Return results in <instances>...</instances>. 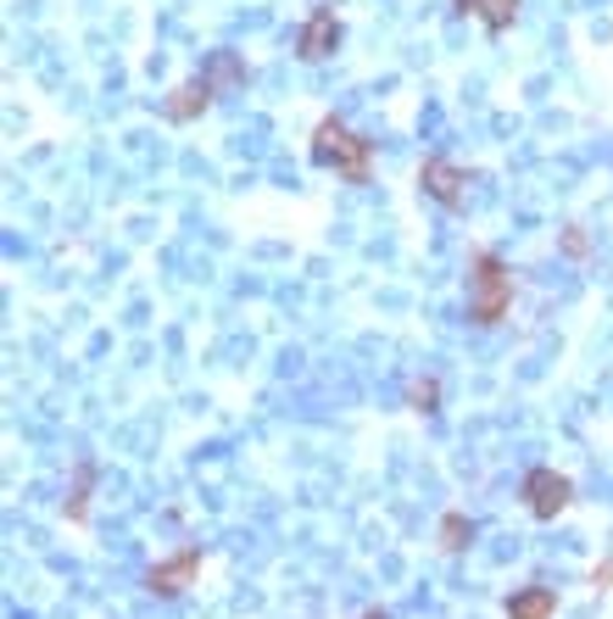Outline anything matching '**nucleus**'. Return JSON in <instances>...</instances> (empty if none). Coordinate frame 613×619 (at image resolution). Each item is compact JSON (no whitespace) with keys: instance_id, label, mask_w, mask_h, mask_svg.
<instances>
[{"instance_id":"obj_1","label":"nucleus","mask_w":613,"mask_h":619,"mask_svg":"<svg viewBox=\"0 0 613 619\" xmlns=\"http://www.w3.org/2000/svg\"><path fill=\"white\" fill-rule=\"evenodd\" d=\"M507 307H513V274L502 268V257L474 252V263H468V318L491 330V324L507 318Z\"/></svg>"},{"instance_id":"obj_8","label":"nucleus","mask_w":613,"mask_h":619,"mask_svg":"<svg viewBox=\"0 0 613 619\" xmlns=\"http://www.w3.org/2000/svg\"><path fill=\"white\" fill-rule=\"evenodd\" d=\"M557 613V597L546 586H524L507 597V619H552Z\"/></svg>"},{"instance_id":"obj_6","label":"nucleus","mask_w":613,"mask_h":619,"mask_svg":"<svg viewBox=\"0 0 613 619\" xmlns=\"http://www.w3.org/2000/svg\"><path fill=\"white\" fill-rule=\"evenodd\" d=\"M335 46H340V18H335V12H313V18L301 23V35H296L301 62H324Z\"/></svg>"},{"instance_id":"obj_2","label":"nucleus","mask_w":613,"mask_h":619,"mask_svg":"<svg viewBox=\"0 0 613 619\" xmlns=\"http://www.w3.org/2000/svg\"><path fill=\"white\" fill-rule=\"evenodd\" d=\"M313 157L324 163V168H335L340 179H368V163H374V146L363 140V135H352L340 118H324L318 129H313Z\"/></svg>"},{"instance_id":"obj_4","label":"nucleus","mask_w":613,"mask_h":619,"mask_svg":"<svg viewBox=\"0 0 613 619\" xmlns=\"http://www.w3.org/2000/svg\"><path fill=\"white\" fill-rule=\"evenodd\" d=\"M196 569H201V547H179L174 558H162V563L146 569V591L151 597H179L196 580Z\"/></svg>"},{"instance_id":"obj_5","label":"nucleus","mask_w":613,"mask_h":619,"mask_svg":"<svg viewBox=\"0 0 613 619\" xmlns=\"http://www.w3.org/2000/svg\"><path fill=\"white\" fill-rule=\"evenodd\" d=\"M418 185H424V196H435L441 207H463L468 202V174L457 168V163H446V157H429L424 168H418Z\"/></svg>"},{"instance_id":"obj_9","label":"nucleus","mask_w":613,"mask_h":619,"mask_svg":"<svg viewBox=\"0 0 613 619\" xmlns=\"http://www.w3.org/2000/svg\"><path fill=\"white\" fill-rule=\"evenodd\" d=\"M457 12H468V18H479L491 35H502V29L518 18V0H457Z\"/></svg>"},{"instance_id":"obj_11","label":"nucleus","mask_w":613,"mask_h":619,"mask_svg":"<svg viewBox=\"0 0 613 619\" xmlns=\"http://www.w3.org/2000/svg\"><path fill=\"white\" fill-rule=\"evenodd\" d=\"M468 536H474V524H468L463 513H446V519H441V552H463Z\"/></svg>"},{"instance_id":"obj_13","label":"nucleus","mask_w":613,"mask_h":619,"mask_svg":"<svg viewBox=\"0 0 613 619\" xmlns=\"http://www.w3.org/2000/svg\"><path fill=\"white\" fill-rule=\"evenodd\" d=\"M235 79H246V68H240L235 57H218V62H212V85H235Z\"/></svg>"},{"instance_id":"obj_15","label":"nucleus","mask_w":613,"mask_h":619,"mask_svg":"<svg viewBox=\"0 0 613 619\" xmlns=\"http://www.w3.org/2000/svg\"><path fill=\"white\" fill-rule=\"evenodd\" d=\"M591 586H596V591H607V586H613V563H596V574H591Z\"/></svg>"},{"instance_id":"obj_3","label":"nucleus","mask_w":613,"mask_h":619,"mask_svg":"<svg viewBox=\"0 0 613 619\" xmlns=\"http://www.w3.org/2000/svg\"><path fill=\"white\" fill-rule=\"evenodd\" d=\"M568 497H574V485H568L557 469H530V474H524V508H530L535 519H557V513L568 508Z\"/></svg>"},{"instance_id":"obj_16","label":"nucleus","mask_w":613,"mask_h":619,"mask_svg":"<svg viewBox=\"0 0 613 619\" xmlns=\"http://www.w3.org/2000/svg\"><path fill=\"white\" fill-rule=\"evenodd\" d=\"M363 619H385V613H379V608H374V613H363Z\"/></svg>"},{"instance_id":"obj_10","label":"nucleus","mask_w":613,"mask_h":619,"mask_svg":"<svg viewBox=\"0 0 613 619\" xmlns=\"http://www.w3.org/2000/svg\"><path fill=\"white\" fill-rule=\"evenodd\" d=\"M90 485H96V469L79 463V474H73V497H68V519H73V524H85V513H90Z\"/></svg>"},{"instance_id":"obj_12","label":"nucleus","mask_w":613,"mask_h":619,"mask_svg":"<svg viewBox=\"0 0 613 619\" xmlns=\"http://www.w3.org/2000/svg\"><path fill=\"white\" fill-rule=\"evenodd\" d=\"M407 402H413L418 413H435V402H441V385H435V380H413V385H407Z\"/></svg>"},{"instance_id":"obj_7","label":"nucleus","mask_w":613,"mask_h":619,"mask_svg":"<svg viewBox=\"0 0 613 619\" xmlns=\"http://www.w3.org/2000/svg\"><path fill=\"white\" fill-rule=\"evenodd\" d=\"M212 90H218V85H212L207 73H201V79H185V85L162 101V112H168L174 124H190V118H201V112L212 107Z\"/></svg>"},{"instance_id":"obj_14","label":"nucleus","mask_w":613,"mask_h":619,"mask_svg":"<svg viewBox=\"0 0 613 619\" xmlns=\"http://www.w3.org/2000/svg\"><path fill=\"white\" fill-rule=\"evenodd\" d=\"M563 252H568V257H585V252H591L585 229H568V235H563Z\"/></svg>"}]
</instances>
